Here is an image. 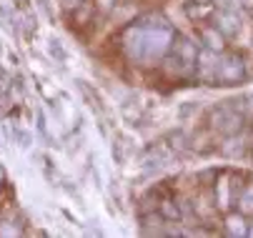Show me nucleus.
<instances>
[{"instance_id": "nucleus-1", "label": "nucleus", "mask_w": 253, "mask_h": 238, "mask_svg": "<svg viewBox=\"0 0 253 238\" xmlns=\"http://www.w3.org/2000/svg\"><path fill=\"white\" fill-rule=\"evenodd\" d=\"M143 25V50H140V63L146 65H156L158 60H163L175 40V33L168 25V20L163 15H146L138 20Z\"/></svg>"}, {"instance_id": "nucleus-2", "label": "nucleus", "mask_w": 253, "mask_h": 238, "mask_svg": "<svg viewBox=\"0 0 253 238\" xmlns=\"http://www.w3.org/2000/svg\"><path fill=\"white\" fill-rule=\"evenodd\" d=\"M168 53H170V58H168V71L170 73H175V76H193L196 58H198V45L191 38L180 36L178 40H173Z\"/></svg>"}, {"instance_id": "nucleus-3", "label": "nucleus", "mask_w": 253, "mask_h": 238, "mask_svg": "<svg viewBox=\"0 0 253 238\" xmlns=\"http://www.w3.org/2000/svg\"><path fill=\"white\" fill-rule=\"evenodd\" d=\"M238 103H241V100H238ZM243 120H246L243 108L236 106V100H226V103L215 106L211 111V125H213V130H218L223 135L241 133L243 130Z\"/></svg>"}, {"instance_id": "nucleus-4", "label": "nucleus", "mask_w": 253, "mask_h": 238, "mask_svg": "<svg viewBox=\"0 0 253 238\" xmlns=\"http://www.w3.org/2000/svg\"><path fill=\"white\" fill-rule=\"evenodd\" d=\"M246 80V63L238 53L218 55V71H215V85H238Z\"/></svg>"}, {"instance_id": "nucleus-5", "label": "nucleus", "mask_w": 253, "mask_h": 238, "mask_svg": "<svg viewBox=\"0 0 253 238\" xmlns=\"http://www.w3.org/2000/svg\"><path fill=\"white\" fill-rule=\"evenodd\" d=\"M218 55L208 48H198V58H196V71L193 76L203 83V85H215V71H218Z\"/></svg>"}, {"instance_id": "nucleus-6", "label": "nucleus", "mask_w": 253, "mask_h": 238, "mask_svg": "<svg viewBox=\"0 0 253 238\" xmlns=\"http://www.w3.org/2000/svg\"><path fill=\"white\" fill-rule=\"evenodd\" d=\"M213 28L221 33L223 38H236L241 33V15L236 8H215L213 13Z\"/></svg>"}, {"instance_id": "nucleus-7", "label": "nucleus", "mask_w": 253, "mask_h": 238, "mask_svg": "<svg viewBox=\"0 0 253 238\" xmlns=\"http://www.w3.org/2000/svg\"><path fill=\"white\" fill-rule=\"evenodd\" d=\"M233 200H236L233 176L231 173L215 176V181H213V203H215V208H218V211H228Z\"/></svg>"}, {"instance_id": "nucleus-8", "label": "nucleus", "mask_w": 253, "mask_h": 238, "mask_svg": "<svg viewBox=\"0 0 253 238\" xmlns=\"http://www.w3.org/2000/svg\"><path fill=\"white\" fill-rule=\"evenodd\" d=\"M123 48H126V55L135 63H140V50H143V25L140 23H133L130 28H126L123 33Z\"/></svg>"}, {"instance_id": "nucleus-9", "label": "nucleus", "mask_w": 253, "mask_h": 238, "mask_svg": "<svg viewBox=\"0 0 253 238\" xmlns=\"http://www.w3.org/2000/svg\"><path fill=\"white\" fill-rule=\"evenodd\" d=\"M198 38H201L203 48H208V50H213V53H223V48H226V38H223L213 25H203V28L198 30Z\"/></svg>"}, {"instance_id": "nucleus-10", "label": "nucleus", "mask_w": 253, "mask_h": 238, "mask_svg": "<svg viewBox=\"0 0 253 238\" xmlns=\"http://www.w3.org/2000/svg\"><path fill=\"white\" fill-rule=\"evenodd\" d=\"M223 228H226V236H231V238L248 236V223H246L243 213H228L226 221H223Z\"/></svg>"}, {"instance_id": "nucleus-11", "label": "nucleus", "mask_w": 253, "mask_h": 238, "mask_svg": "<svg viewBox=\"0 0 253 238\" xmlns=\"http://www.w3.org/2000/svg\"><path fill=\"white\" fill-rule=\"evenodd\" d=\"M238 213L253 216V181H248V183L238 191Z\"/></svg>"}, {"instance_id": "nucleus-12", "label": "nucleus", "mask_w": 253, "mask_h": 238, "mask_svg": "<svg viewBox=\"0 0 253 238\" xmlns=\"http://www.w3.org/2000/svg\"><path fill=\"white\" fill-rule=\"evenodd\" d=\"M221 153L226 158H241L246 153V143L238 138V133L236 135H226V143L221 146Z\"/></svg>"}, {"instance_id": "nucleus-13", "label": "nucleus", "mask_w": 253, "mask_h": 238, "mask_svg": "<svg viewBox=\"0 0 253 238\" xmlns=\"http://www.w3.org/2000/svg\"><path fill=\"white\" fill-rule=\"evenodd\" d=\"M168 141H170V148L175 151V156H188L191 153V138L183 130H173L168 135Z\"/></svg>"}, {"instance_id": "nucleus-14", "label": "nucleus", "mask_w": 253, "mask_h": 238, "mask_svg": "<svg viewBox=\"0 0 253 238\" xmlns=\"http://www.w3.org/2000/svg\"><path fill=\"white\" fill-rule=\"evenodd\" d=\"M76 85H78V90L83 93V98H85V103L95 111V113H103V100H100V95L85 83V80H76Z\"/></svg>"}, {"instance_id": "nucleus-15", "label": "nucleus", "mask_w": 253, "mask_h": 238, "mask_svg": "<svg viewBox=\"0 0 253 238\" xmlns=\"http://www.w3.org/2000/svg\"><path fill=\"white\" fill-rule=\"evenodd\" d=\"M48 55L60 65V68H65V60H68V53H65V48H63V43L58 40V38H50L48 40Z\"/></svg>"}, {"instance_id": "nucleus-16", "label": "nucleus", "mask_w": 253, "mask_h": 238, "mask_svg": "<svg viewBox=\"0 0 253 238\" xmlns=\"http://www.w3.org/2000/svg\"><path fill=\"white\" fill-rule=\"evenodd\" d=\"M10 133H13V141H15L18 148L28 151V148L33 146V133H30V130H25V128H20V125H13Z\"/></svg>"}, {"instance_id": "nucleus-17", "label": "nucleus", "mask_w": 253, "mask_h": 238, "mask_svg": "<svg viewBox=\"0 0 253 238\" xmlns=\"http://www.w3.org/2000/svg\"><path fill=\"white\" fill-rule=\"evenodd\" d=\"M161 216H163L166 221H180V206H178L173 198H166V200L161 203Z\"/></svg>"}, {"instance_id": "nucleus-18", "label": "nucleus", "mask_w": 253, "mask_h": 238, "mask_svg": "<svg viewBox=\"0 0 253 238\" xmlns=\"http://www.w3.org/2000/svg\"><path fill=\"white\" fill-rule=\"evenodd\" d=\"M126 158H128V153H126V143H123L121 138H116V141H113V160H116L118 165H123Z\"/></svg>"}, {"instance_id": "nucleus-19", "label": "nucleus", "mask_w": 253, "mask_h": 238, "mask_svg": "<svg viewBox=\"0 0 253 238\" xmlns=\"http://www.w3.org/2000/svg\"><path fill=\"white\" fill-rule=\"evenodd\" d=\"M20 233H23V228L15 226L13 221H3V223H0V236H3V238H13V236H20Z\"/></svg>"}, {"instance_id": "nucleus-20", "label": "nucleus", "mask_w": 253, "mask_h": 238, "mask_svg": "<svg viewBox=\"0 0 253 238\" xmlns=\"http://www.w3.org/2000/svg\"><path fill=\"white\" fill-rule=\"evenodd\" d=\"M241 108H243V116H253V93L241 98Z\"/></svg>"}, {"instance_id": "nucleus-21", "label": "nucleus", "mask_w": 253, "mask_h": 238, "mask_svg": "<svg viewBox=\"0 0 253 238\" xmlns=\"http://www.w3.org/2000/svg\"><path fill=\"white\" fill-rule=\"evenodd\" d=\"M196 111H198V103H183V106H180V118H188Z\"/></svg>"}, {"instance_id": "nucleus-22", "label": "nucleus", "mask_w": 253, "mask_h": 238, "mask_svg": "<svg viewBox=\"0 0 253 238\" xmlns=\"http://www.w3.org/2000/svg\"><path fill=\"white\" fill-rule=\"evenodd\" d=\"M218 3V8H238L243 0H215Z\"/></svg>"}, {"instance_id": "nucleus-23", "label": "nucleus", "mask_w": 253, "mask_h": 238, "mask_svg": "<svg viewBox=\"0 0 253 238\" xmlns=\"http://www.w3.org/2000/svg\"><path fill=\"white\" fill-rule=\"evenodd\" d=\"M95 3H98L100 10H111V8L116 5V0H95Z\"/></svg>"}, {"instance_id": "nucleus-24", "label": "nucleus", "mask_w": 253, "mask_h": 238, "mask_svg": "<svg viewBox=\"0 0 253 238\" xmlns=\"http://www.w3.org/2000/svg\"><path fill=\"white\" fill-rule=\"evenodd\" d=\"M38 5H41V10H43L48 18L53 15V13H50V0H38Z\"/></svg>"}, {"instance_id": "nucleus-25", "label": "nucleus", "mask_w": 253, "mask_h": 238, "mask_svg": "<svg viewBox=\"0 0 253 238\" xmlns=\"http://www.w3.org/2000/svg\"><path fill=\"white\" fill-rule=\"evenodd\" d=\"M3 181H5V171L0 168V186H3Z\"/></svg>"}, {"instance_id": "nucleus-26", "label": "nucleus", "mask_w": 253, "mask_h": 238, "mask_svg": "<svg viewBox=\"0 0 253 238\" xmlns=\"http://www.w3.org/2000/svg\"><path fill=\"white\" fill-rule=\"evenodd\" d=\"M193 3H203V5H208V3H211V0H193Z\"/></svg>"}]
</instances>
